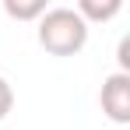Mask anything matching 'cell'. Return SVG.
Wrapping results in <instances>:
<instances>
[{"mask_svg": "<svg viewBox=\"0 0 130 130\" xmlns=\"http://www.w3.org/2000/svg\"><path fill=\"white\" fill-rule=\"evenodd\" d=\"M11 109H14V91L7 85V77H0V120H7Z\"/></svg>", "mask_w": 130, "mask_h": 130, "instance_id": "cell-5", "label": "cell"}, {"mask_svg": "<svg viewBox=\"0 0 130 130\" xmlns=\"http://www.w3.org/2000/svg\"><path fill=\"white\" fill-rule=\"evenodd\" d=\"M99 102H102V112L112 123H130V74H120V70L109 74L102 81Z\"/></svg>", "mask_w": 130, "mask_h": 130, "instance_id": "cell-2", "label": "cell"}, {"mask_svg": "<svg viewBox=\"0 0 130 130\" xmlns=\"http://www.w3.org/2000/svg\"><path fill=\"white\" fill-rule=\"evenodd\" d=\"M4 14L14 21H39L46 14V0H4Z\"/></svg>", "mask_w": 130, "mask_h": 130, "instance_id": "cell-4", "label": "cell"}, {"mask_svg": "<svg viewBox=\"0 0 130 130\" xmlns=\"http://www.w3.org/2000/svg\"><path fill=\"white\" fill-rule=\"evenodd\" d=\"M35 25H39V46L49 56H74L88 42V25L74 7H49Z\"/></svg>", "mask_w": 130, "mask_h": 130, "instance_id": "cell-1", "label": "cell"}, {"mask_svg": "<svg viewBox=\"0 0 130 130\" xmlns=\"http://www.w3.org/2000/svg\"><path fill=\"white\" fill-rule=\"evenodd\" d=\"M74 11L85 18V25H91V21H109V18H116V14L123 11V0H81Z\"/></svg>", "mask_w": 130, "mask_h": 130, "instance_id": "cell-3", "label": "cell"}]
</instances>
